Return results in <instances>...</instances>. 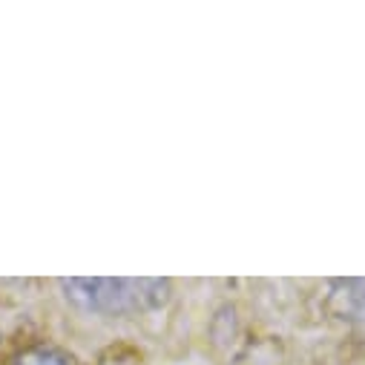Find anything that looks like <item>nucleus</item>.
<instances>
[{
  "label": "nucleus",
  "mask_w": 365,
  "mask_h": 365,
  "mask_svg": "<svg viewBox=\"0 0 365 365\" xmlns=\"http://www.w3.org/2000/svg\"><path fill=\"white\" fill-rule=\"evenodd\" d=\"M15 365H72V359L55 348H29L15 359Z\"/></svg>",
  "instance_id": "3"
},
{
  "label": "nucleus",
  "mask_w": 365,
  "mask_h": 365,
  "mask_svg": "<svg viewBox=\"0 0 365 365\" xmlns=\"http://www.w3.org/2000/svg\"><path fill=\"white\" fill-rule=\"evenodd\" d=\"M66 299L86 314H130L161 305L167 282L161 279H63Z\"/></svg>",
  "instance_id": "1"
},
{
  "label": "nucleus",
  "mask_w": 365,
  "mask_h": 365,
  "mask_svg": "<svg viewBox=\"0 0 365 365\" xmlns=\"http://www.w3.org/2000/svg\"><path fill=\"white\" fill-rule=\"evenodd\" d=\"M328 302L336 317L365 322V279H336Z\"/></svg>",
  "instance_id": "2"
}]
</instances>
